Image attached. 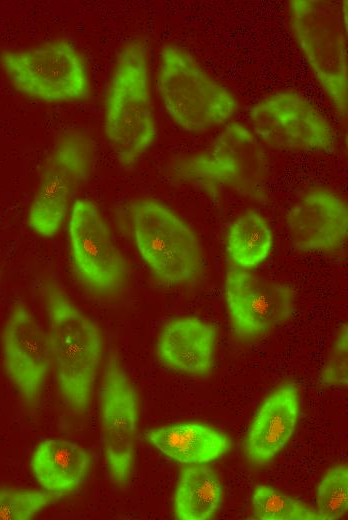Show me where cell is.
Masks as SVG:
<instances>
[{
	"label": "cell",
	"instance_id": "1",
	"mask_svg": "<svg viewBox=\"0 0 348 520\" xmlns=\"http://www.w3.org/2000/svg\"><path fill=\"white\" fill-rule=\"evenodd\" d=\"M43 294L58 389L74 413L84 414L102 359L100 328L58 284L46 283Z\"/></svg>",
	"mask_w": 348,
	"mask_h": 520
},
{
	"label": "cell",
	"instance_id": "2",
	"mask_svg": "<svg viewBox=\"0 0 348 520\" xmlns=\"http://www.w3.org/2000/svg\"><path fill=\"white\" fill-rule=\"evenodd\" d=\"M104 126L117 159L125 165L134 163L155 140L148 49L141 40L127 42L117 55L106 97Z\"/></svg>",
	"mask_w": 348,
	"mask_h": 520
},
{
	"label": "cell",
	"instance_id": "3",
	"mask_svg": "<svg viewBox=\"0 0 348 520\" xmlns=\"http://www.w3.org/2000/svg\"><path fill=\"white\" fill-rule=\"evenodd\" d=\"M158 91L167 114L188 132L214 129L229 121L238 108L232 93L176 45L161 51Z\"/></svg>",
	"mask_w": 348,
	"mask_h": 520
},
{
	"label": "cell",
	"instance_id": "4",
	"mask_svg": "<svg viewBox=\"0 0 348 520\" xmlns=\"http://www.w3.org/2000/svg\"><path fill=\"white\" fill-rule=\"evenodd\" d=\"M293 35L315 78L337 113L348 106L347 1L293 0Z\"/></svg>",
	"mask_w": 348,
	"mask_h": 520
},
{
	"label": "cell",
	"instance_id": "5",
	"mask_svg": "<svg viewBox=\"0 0 348 520\" xmlns=\"http://www.w3.org/2000/svg\"><path fill=\"white\" fill-rule=\"evenodd\" d=\"M129 214L135 246L160 281L181 285L198 276L203 264L200 241L178 214L148 198L135 201Z\"/></svg>",
	"mask_w": 348,
	"mask_h": 520
},
{
	"label": "cell",
	"instance_id": "6",
	"mask_svg": "<svg viewBox=\"0 0 348 520\" xmlns=\"http://www.w3.org/2000/svg\"><path fill=\"white\" fill-rule=\"evenodd\" d=\"M0 64L16 90L35 99L68 102L86 98L89 93L86 65L67 41L5 51Z\"/></svg>",
	"mask_w": 348,
	"mask_h": 520
},
{
	"label": "cell",
	"instance_id": "7",
	"mask_svg": "<svg viewBox=\"0 0 348 520\" xmlns=\"http://www.w3.org/2000/svg\"><path fill=\"white\" fill-rule=\"evenodd\" d=\"M177 171L182 177L259 198L264 195L269 163L255 134L242 124L231 123L208 151L181 162Z\"/></svg>",
	"mask_w": 348,
	"mask_h": 520
},
{
	"label": "cell",
	"instance_id": "8",
	"mask_svg": "<svg viewBox=\"0 0 348 520\" xmlns=\"http://www.w3.org/2000/svg\"><path fill=\"white\" fill-rule=\"evenodd\" d=\"M91 138L83 131L64 133L49 155L28 210V225L38 235L54 237L90 171Z\"/></svg>",
	"mask_w": 348,
	"mask_h": 520
},
{
	"label": "cell",
	"instance_id": "9",
	"mask_svg": "<svg viewBox=\"0 0 348 520\" xmlns=\"http://www.w3.org/2000/svg\"><path fill=\"white\" fill-rule=\"evenodd\" d=\"M68 240L76 277L87 290L109 296L122 289L127 265L95 203L87 199L74 202Z\"/></svg>",
	"mask_w": 348,
	"mask_h": 520
},
{
	"label": "cell",
	"instance_id": "10",
	"mask_svg": "<svg viewBox=\"0 0 348 520\" xmlns=\"http://www.w3.org/2000/svg\"><path fill=\"white\" fill-rule=\"evenodd\" d=\"M138 423L135 387L118 356L110 353L100 386V435L108 473L118 486L133 473Z\"/></svg>",
	"mask_w": 348,
	"mask_h": 520
},
{
	"label": "cell",
	"instance_id": "11",
	"mask_svg": "<svg viewBox=\"0 0 348 520\" xmlns=\"http://www.w3.org/2000/svg\"><path fill=\"white\" fill-rule=\"evenodd\" d=\"M253 133L266 145L289 151H329L334 131L305 97L295 92H278L250 109Z\"/></svg>",
	"mask_w": 348,
	"mask_h": 520
},
{
	"label": "cell",
	"instance_id": "12",
	"mask_svg": "<svg viewBox=\"0 0 348 520\" xmlns=\"http://www.w3.org/2000/svg\"><path fill=\"white\" fill-rule=\"evenodd\" d=\"M224 295L231 326L241 338L265 336L293 313L294 291L290 286L247 269L228 270Z\"/></svg>",
	"mask_w": 348,
	"mask_h": 520
},
{
	"label": "cell",
	"instance_id": "13",
	"mask_svg": "<svg viewBox=\"0 0 348 520\" xmlns=\"http://www.w3.org/2000/svg\"><path fill=\"white\" fill-rule=\"evenodd\" d=\"M3 365L21 399L32 405L39 399L53 368L49 334L23 303L8 313L2 331Z\"/></svg>",
	"mask_w": 348,
	"mask_h": 520
},
{
	"label": "cell",
	"instance_id": "14",
	"mask_svg": "<svg viewBox=\"0 0 348 520\" xmlns=\"http://www.w3.org/2000/svg\"><path fill=\"white\" fill-rule=\"evenodd\" d=\"M286 221L293 243L305 251L338 249L348 236L347 206L327 188H313L300 196Z\"/></svg>",
	"mask_w": 348,
	"mask_h": 520
},
{
	"label": "cell",
	"instance_id": "15",
	"mask_svg": "<svg viewBox=\"0 0 348 520\" xmlns=\"http://www.w3.org/2000/svg\"><path fill=\"white\" fill-rule=\"evenodd\" d=\"M300 412L299 393L292 383L271 392L259 406L246 435V457L255 465L270 463L292 438Z\"/></svg>",
	"mask_w": 348,
	"mask_h": 520
},
{
	"label": "cell",
	"instance_id": "16",
	"mask_svg": "<svg viewBox=\"0 0 348 520\" xmlns=\"http://www.w3.org/2000/svg\"><path fill=\"white\" fill-rule=\"evenodd\" d=\"M216 333L195 316L169 320L161 329L157 354L168 368L192 375L208 374L215 360Z\"/></svg>",
	"mask_w": 348,
	"mask_h": 520
},
{
	"label": "cell",
	"instance_id": "17",
	"mask_svg": "<svg viewBox=\"0 0 348 520\" xmlns=\"http://www.w3.org/2000/svg\"><path fill=\"white\" fill-rule=\"evenodd\" d=\"M91 457L78 443L64 438L42 440L31 458L32 472L44 490L64 496L85 480Z\"/></svg>",
	"mask_w": 348,
	"mask_h": 520
},
{
	"label": "cell",
	"instance_id": "18",
	"mask_svg": "<svg viewBox=\"0 0 348 520\" xmlns=\"http://www.w3.org/2000/svg\"><path fill=\"white\" fill-rule=\"evenodd\" d=\"M147 439L165 456L187 465L216 460L226 454L231 446L227 435L197 422L152 429L147 433Z\"/></svg>",
	"mask_w": 348,
	"mask_h": 520
},
{
	"label": "cell",
	"instance_id": "19",
	"mask_svg": "<svg viewBox=\"0 0 348 520\" xmlns=\"http://www.w3.org/2000/svg\"><path fill=\"white\" fill-rule=\"evenodd\" d=\"M221 503L222 485L214 469L204 464H191L181 469L173 499L176 518L211 519Z\"/></svg>",
	"mask_w": 348,
	"mask_h": 520
},
{
	"label": "cell",
	"instance_id": "20",
	"mask_svg": "<svg viewBox=\"0 0 348 520\" xmlns=\"http://www.w3.org/2000/svg\"><path fill=\"white\" fill-rule=\"evenodd\" d=\"M273 235L267 220L258 212L248 210L230 225L226 239L229 258L241 269H252L270 255Z\"/></svg>",
	"mask_w": 348,
	"mask_h": 520
},
{
	"label": "cell",
	"instance_id": "21",
	"mask_svg": "<svg viewBox=\"0 0 348 520\" xmlns=\"http://www.w3.org/2000/svg\"><path fill=\"white\" fill-rule=\"evenodd\" d=\"M251 506L260 520H320L315 509L268 485H257Z\"/></svg>",
	"mask_w": 348,
	"mask_h": 520
},
{
	"label": "cell",
	"instance_id": "22",
	"mask_svg": "<svg viewBox=\"0 0 348 520\" xmlns=\"http://www.w3.org/2000/svg\"><path fill=\"white\" fill-rule=\"evenodd\" d=\"M320 520H336L348 511V468L346 464L330 467L322 476L316 495Z\"/></svg>",
	"mask_w": 348,
	"mask_h": 520
},
{
	"label": "cell",
	"instance_id": "23",
	"mask_svg": "<svg viewBox=\"0 0 348 520\" xmlns=\"http://www.w3.org/2000/svg\"><path fill=\"white\" fill-rule=\"evenodd\" d=\"M63 496L46 490L0 489V520H28Z\"/></svg>",
	"mask_w": 348,
	"mask_h": 520
},
{
	"label": "cell",
	"instance_id": "24",
	"mask_svg": "<svg viewBox=\"0 0 348 520\" xmlns=\"http://www.w3.org/2000/svg\"><path fill=\"white\" fill-rule=\"evenodd\" d=\"M348 330L346 323L338 329L322 369V380L331 386H346L348 382Z\"/></svg>",
	"mask_w": 348,
	"mask_h": 520
}]
</instances>
